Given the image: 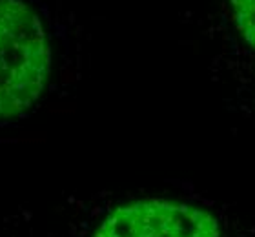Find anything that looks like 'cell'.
Here are the masks:
<instances>
[{"label": "cell", "instance_id": "cell-1", "mask_svg": "<svg viewBox=\"0 0 255 237\" xmlns=\"http://www.w3.org/2000/svg\"><path fill=\"white\" fill-rule=\"evenodd\" d=\"M77 237H255V221L195 190L140 194L86 208Z\"/></svg>", "mask_w": 255, "mask_h": 237}, {"label": "cell", "instance_id": "cell-2", "mask_svg": "<svg viewBox=\"0 0 255 237\" xmlns=\"http://www.w3.org/2000/svg\"><path fill=\"white\" fill-rule=\"evenodd\" d=\"M202 38L224 108L255 130V0H206Z\"/></svg>", "mask_w": 255, "mask_h": 237}, {"label": "cell", "instance_id": "cell-3", "mask_svg": "<svg viewBox=\"0 0 255 237\" xmlns=\"http://www.w3.org/2000/svg\"><path fill=\"white\" fill-rule=\"evenodd\" d=\"M49 69L51 49L38 15L20 0H0V119L29 110Z\"/></svg>", "mask_w": 255, "mask_h": 237}]
</instances>
